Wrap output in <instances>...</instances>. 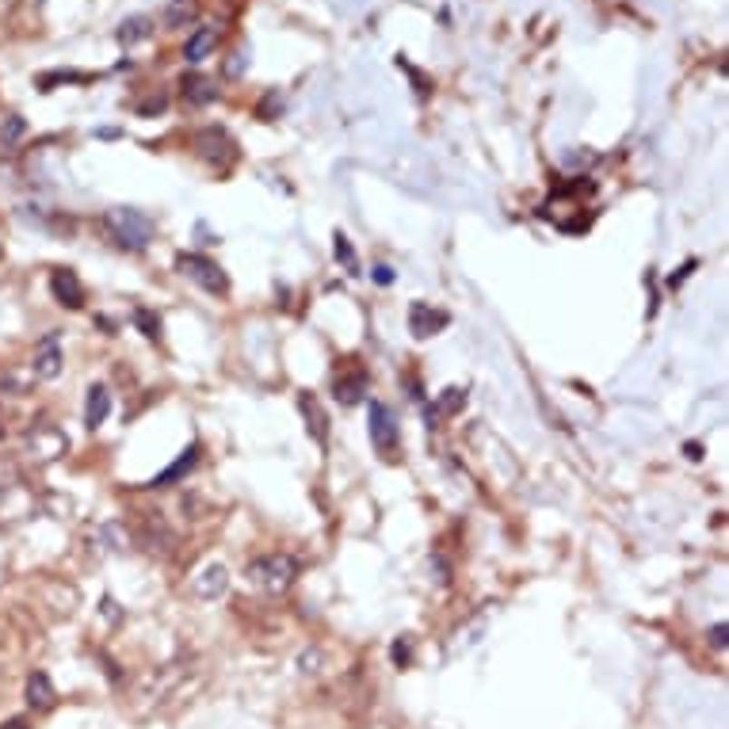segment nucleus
Segmentation results:
<instances>
[{
  "instance_id": "obj_1",
  "label": "nucleus",
  "mask_w": 729,
  "mask_h": 729,
  "mask_svg": "<svg viewBox=\"0 0 729 729\" xmlns=\"http://www.w3.org/2000/svg\"><path fill=\"white\" fill-rule=\"evenodd\" d=\"M103 226L112 229V237L126 248H145L153 241V222L134 207H112L103 214Z\"/></svg>"
},
{
  "instance_id": "obj_2",
  "label": "nucleus",
  "mask_w": 729,
  "mask_h": 729,
  "mask_svg": "<svg viewBox=\"0 0 729 729\" xmlns=\"http://www.w3.org/2000/svg\"><path fill=\"white\" fill-rule=\"evenodd\" d=\"M295 573H298V565L290 554H264V558L248 561V580L260 585L264 592H287Z\"/></svg>"
},
{
  "instance_id": "obj_3",
  "label": "nucleus",
  "mask_w": 729,
  "mask_h": 729,
  "mask_svg": "<svg viewBox=\"0 0 729 729\" xmlns=\"http://www.w3.org/2000/svg\"><path fill=\"white\" fill-rule=\"evenodd\" d=\"M176 267L184 271V276H188L191 283H199L203 290H210V295H226L229 279H226V271L218 267L210 257H199V252H184V257L176 260Z\"/></svg>"
},
{
  "instance_id": "obj_4",
  "label": "nucleus",
  "mask_w": 729,
  "mask_h": 729,
  "mask_svg": "<svg viewBox=\"0 0 729 729\" xmlns=\"http://www.w3.org/2000/svg\"><path fill=\"white\" fill-rule=\"evenodd\" d=\"M371 443L382 459H397V421L382 401H371Z\"/></svg>"
},
{
  "instance_id": "obj_5",
  "label": "nucleus",
  "mask_w": 729,
  "mask_h": 729,
  "mask_svg": "<svg viewBox=\"0 0 729 729\" xmlns=\"http://www.w3.org/2000/svg\"><path fill=\"white\" fill-rule=\"evenodd\" d=\"M27 451H31V459L53 462V459H62V454L69 451V440H65V435L53 428V424H39V428L27 435Z\"/></svg>"
},
{
  "instance_id": "obj_6",
  "label": "nucleus",
  "mask_w": 729,
  "mask_h": 729,
  "mask_svg": "<svg viewBox=\"0 0 729 729\" xmlns=\"http://www.w3.org/2000/svg\"><path fill=\"white\" fill-rule=\"evenodd\" d=\"M195 150L203 160H210V165H229L233 160V141L226 131H218V126H207V131L195 134Z\"/></svg>"
},
{
  "instance_id": "obj_7",
  "label": "nucleus",
  "mask_w": 729,
  "mask_h": 729,
  "mask_svg": "<svg viewBox=\"0 0 729 729\" xmlns=\"http://www.w3.org/2000/svg\"><path fill=\"white\" fill-rule=\"evenodd\" d=\"M62 344H58V336H46L39 348H34V359H31V378L34 382H50V378H58L62 374Z\"/></svg>"
},
{
  "instance_id": "obj_8",
  "label": "nucleus",
  "mask_w": 729,
  "mask_h": 729,
  "mask_svg": "<svg viewBox=\"0 0 729 729\" xmlns=\"http://www.w3.org/2000/svg\"><path fill=\"white\" fill-rule=\"evenodd\" d=\"M226 588H229V573H226L222 561L203 565V569H199V577L191 580V592H195L199 599H218Z\"/></svg>"
},
{
  "instance_id": "obj_9",
  "label": "nucleus",
  "mask_w": 729,
  "mask_h": 729,
  "mask_svg": "<svg viewBox=\"0 0 729 729\" xmlns=\"http://www.w3.org/2000/svg\"><path fill=\"white\" fill-rule=\"evenodd\" d=\"M50 290H53V298H58L62 306H69V309H81V306H84V287H81V279H77V271L58 267V271L50 276Z\"/></svg>"
},
{
  "instance_id": "obj_10",
  "label": "nucleus",
  "mask_w": 729,
  "mask_h": 729,
  "mask_svg": "<svg viewBox=\"0 0 729 729\" xmlns=\"http://www.w3.org/2000/svg\"><path fill=\"white\" fill-rule=\"evenodd\" d=\"M443 325H447L443 309H432L428 302H413L409 306V329H413L416 340H428L435 329H443Z\"/></svg>"
},
{
  "instance_id": "obj_11",
  "label": "nucleus",
  "mask_w": 729,
  "mask_h": 729,
  "mask_svg": "<svg viewBox=\"0 0 729 729\" xmlns=\"http://www.w3.org/2000/svg\"><path fill=\"white\" fill-rule=\"evenodd\" d=\"M298 409H302L306 428L317 440V447H329V416H325V409L317 405V397L314 394H298Z\"/></svg>"
},
{
  "instance_id": "obj_12",
  "label": "nucleus",
  "mask_w": 729,
  "mask_h": 729,
  "mask_svg": "<svg viewBox=\"0 0 729 729\" xmlns=\"http://www.w3.org/2000/svg\"><path fill=\"white\" fill-rule=\"evenodd\" d=\"M107 413H112V394H107V386H92L84 397V428H100L107 421Z\"/></svg>"
},
{
  "instance_id": "obj_13",
  "label": "nucleus",
  "mask_w": 729,
  "mask_h": 729,
  "mask_svg": "<svg viewBox=\"0 0 729 729\" xmlns=\"http://www.w3.org/2000/svg\"><path fill=\"white\" fill-rule=\"evenodd\" d=\"M462 405H466V390H459V386H447L440 397H435V405L424 413V416H428V428H435V421H443V416L462 413Z\"/></svg>"
},
{
  "instance_id": "obj_14",
  "label": "nucleus",
  "mask_w": 729,
  "mask_h": 729,
  "mask_svg": "<svg viewBox=\"0 0 729 729\" xmlns=\"http://www.w3.org/2000/svg\"><path fill=\"white\" fill-rule=\"evenodd\" d=\"M53 699H58V691H53V684H50L46 672H31V676H27V703H31L34 710H50Z\"/></svg>"
},
{
  "instance_id": "obj_15",
  "label": "nucleus",
  "mask_w": 729,
  "mask_h": 729,
  "mask_svg": "<svg viewBox=\"0 0 729 729\" xmlns=\"http://www.w3.org/2000/svg\"><path fill=\"white\" fill-rule=\"evenodd\" d=\"M180 88H184V100H188V103H195V107H203V103H210V100L218 96L214 81H210V77H203V73H188V77L180 81Z\"/></svg>"
},
{
  "instance_id": "obj_16",
  "label": "nucleus",
  "mask_w": 729,
  "mask_h": 729,
  "mask_svg": "<svg viewBox=\"0 0 729 729\" xmlns=\"http://www.w3.org/2000/svg\"><path fill=\"white\" fill-rule=\"evenodd\" d=\"M333 394H336V401H340V405H359V401H363V394H367V374H363V371H352V374L336 378Z\"/></svg>"
},
{
  "instance_id": "obj_17",
  "label": "nucleus",
  "mask_w": 729,
  "mask_h": 729,
  "mask_svg": "<svg viewBox=\"0 0 729 729\" xmlns=\"http://www.w3.org/2000/svg\"><path fill=\"white\" fill-rule=\"evenodd\" d=\"M195 462H199V447H195V443H191V447H188V451H184V454H180V459H176V462H172V466H169V470H165V473H157V478H153V481H150V489H165V485H172V481H180V478H184V473H188V470H191V466H195Z\"/></svg>"
},
{
  "instance_id": "obj_18",
  "label": "nucleus",
  "mask_w": 729,
  "mask_h": 729,
  "mask_svg": "<svg viewBox=\"0 0 729 729\" xmlns=\"http://www.w3.org/2000/svg\"><path fill=\"white\" fill-rule=\"evenodd\" d=\"M150 34H153V20H150V15H131V20L119 24L115 39H119L122 46H134V43H141V39H150Z\"/></svg>"
},
{
  "instance_id": "obj_19",
  "label": "nucleus",
  "mask_w": 729,
  "mask_h": 729,
  "mask_svg": "<svg viewBox=\"0 0 729 729\" xmlns=\"http://www.w3.org/2000/svg\"><path fill=\"white\" fill-rule=\"evenodd\" d=\"M214 46H218V31H214V27H199L191 39H188V46H184V58H188L191 65H199Z\"/></svg>"
},
{
  "instance_id": "obj_20",
  "label": "nucleus",
  "mask_w": 729,
  "mask_h": 729,
  "mask_svg": "<svg viewBox=\"0 0 729 729\" xmlns=\"http://www.w3.org/2000/svg\"><path fill=\"white\" fill-rule=\"evenodd\" d=\"M195 0H172V5L165 8V27L176 31V27H188V20H195Z\"/></svg>"
},
{
  "instance_id": "obj_21",
  "label": "nucleus",
  "mask_w": 729,
  "mask_h": 729,
  "mask_svg": "<svg viewBox=\"0 0 729 729\" xmlns=\"http://www.w3.org/2000/svg\"><path fill=\"white\" fill-rule=\"evenodd\" d=\"M134 325H138V329H141L145 336H150V340H160V317L153 314V309L138 306V309H134Z\"/></svg>"
},
{
  "instance_id": "obj_22",
  "label": "nucleus",
  "mask_w": 729,
  "mask_h": 729,
  "mask_svg": "<svg viewBox=\"0 0 729 729\" xmlns=\"http://www.w3.org/2000/svg\"><path fill=\"white\" fill-rule=\"evenodd\" d=\"M333 241H336V260H344V267H348L352 276H359V260H355V248L348 245V237H344V233H336Z\"/></svg>"
},
{
  "instance_id": "obj_23",
  "label": "nucleus",
  "mask_w": 729,
  "mask_h": 729,
  "mask_svg": "<svg viewBox=\"0 0 729 729\" xmlns=\"http://www.w3.org/2000/svg\"><path fill=\"white\" fill-rule=\"evenodd\" d=\"M165 107H169V96H165V92H157V96H150V100H145V103L138 107V115H141V119H150V115H160Z\"/></svg>"
},
{
  "instance_id": "obj_24",
  "label": "nucleus",
  "mask_w": 729,
  "mask_h": 729,
  "mask_svg": "<svg viewBox=\"0 0 729 729\" xmlns=\"http://www.w3.org/2000/svg\"><path fill=\"white\" fill-rule=\"evenodd\" d=\"M706 637H710V646H714V649H725V646H729V627H725V623L710 627V634H706Z\"/></svg>"
},
{
  "instance_id": "obj_25",
  "label": "nucleus",
  "mask_w": 729,
  "mask_h": 729,
  "mask_svg": "<svg viewBox=\"0 0 729 729\" xmlns=\"http://www.w3.org/2000/svg\"><path fill=\"white\" fill-rule=\"evenodd\" d=\"M24 131H27V126H24V119H8V131H5V145H12V141H20L24 138Z\"/></svg>"
},
{
  "instance_id": "obj_26",
  "label": "nucleus",
  "mask_w": 729,
  "mask_h": 729,
  "mask_svg": "<svg viewBox=\"0 0 729 729\" xmlns=\"http://www.w3.org/2000/svg\"><path fill=\"white\" fill-rule=\"evenodd\" d=\"M390 657H394V665H409V657H413V649H409V642L401 637V642H394V649H390Z\"/></svg>"
},
{
  "instance_id": "obj_27",
  "label": "nucleus",
  "mask_w": 729,
  "mask_h": 729,
  "mask_svg": "<svg viewBox=\"0 0 729 729\" xmlns=\"http://www.w3.org/2000/svg\"><path fill=\"white\" fill-rule=\"evenodd\" d=\"M374 279H378L382 287H390V283H394V271H390L386 264H382V267H374Z\"/></svg>"
},
{
  "instance_id": "obj_28",
  "label": "nucleus",
  "mask_w": 729,
  "mask_h": 729,
  "mask_svg": "<svg viewBox=\"0 0 729 729\" xmlns=\"http://www.w3.org/2000/svg\"><path fill=\"white\" fill-rule=\"evenodd\" d=\"M684 451H687V459H691V462H699V459H703V447H699V443H687Z\"/></svg>"
},
{
  "instance_id": "obj_29",
  "label": "nucleus",
  "mask_w": 729,
  "mask_h": 729,
  "mask_svg": "<svg viewBox=\"0 0 729 729\" xmlns=\"http://www.w3.org/2000/svg\"><path fill=\"white\" fill-rule=\"evenodd\" d=\"M321 653H302V672H309V665H317Z\"/></svg>"
},
{
  "instance_id": "obj_30",
  "label": "nucleus",
  "mask_w": 729,
  "mask_h": 729,
  "mask_svg": "<svg viewBox=\"0 0 729 729\" xmlns=\"http://www.w3.org/2000/svg\"><path fill=\"white\" fill-rule=\"evenodd\" d=\"M0 729H27V718H12V722H0Z\"/></svg>"
}]
</instances>
